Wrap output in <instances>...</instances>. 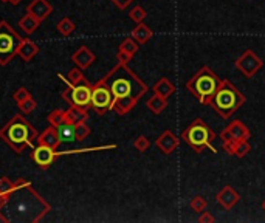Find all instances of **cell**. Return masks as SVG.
<instances>
[{
	"instance_id": "obj_13",
	"label": "cell",
	"mask_w": 265,
	"mask_h": 223,
	"mask_svg": "<svg viewBox=\"0 0 265 223\" xmlns=\"http://www.w3.org/2000/svg\"><path fill=\"white\" fill-rule=\"evenodd\" d=\"M72 61L76 64V67H79L81 70H85L92 65L93 61H95V54H93L87 47H81V48H78L73 53Z\"/></svg>"
},
{
	"instance_id": "obj_26",
	"label": "cell",
	"mask_w": 265,
	"mask_h": 223,
	"mask_svg": "<svg viewBox=\"0 0 265 223\" xmlns=\"http://www.w3.org/2000/svg\"><path fill=\"white\" fill-rule=\"evenodd\" d=\"M132 0H113V3L118 6V8H126Z\"/></svg>"
},
{
	"instance_id": "obj_19",
	"label": "cell",
	"mask_w": 265,
	"mask_h": 223,
	"mask_svg": "<svg viewBox=\"0 0 265 223\" xmlns=\"http://www.w3.org/2000/svg\"><path fill=\"white\" fill-rule=\"evenodd\" d=\"M58 31L62 34V36H70L75 31V28H76V25L75 23L70 20L68 17H62L59 22H58Z\"/></svg>"
},
{
	"instance_id": "obj_5",
	"label": "cell",
	"mask_w": 265,
	"mask_h": 223,
	"mask_svg": "<svg viewBox=\"0 0 265 223\" xmlns=\"http://www.w3.org/2000/svg\"><path fill=\"white\" fill-rule=\"evenodd\" d=\"M22 36L6 20H0V65H8L19 53Z\"/></svg>"
},
{
	"instance_id": "obj_16",
	"label": "cell",
	"mask_w": 265,
	"mask_h": 223,
	"mask_svg": "<svg viewBox=\"0 0 265 223\" xmlns=\"http://www.w3.org/2000/svg\"><path fill=\"white\" fill-rule=\"evenodd\" d=\"M58 135H59V138L62 143H72L75 141V124L73 123H70V121H62L58 127Z\"/></svg>"
},
{
	"instance_id": "obj_12",
	"label": "cell",
	"mask_w": 265,
	"mask_h": 223,
	"mask_svg": "<svg viewBox=\"0 0 265 223\" xmlns=\"http://www.w3.org/2000/svg\"><path fill=\"white\" fill-rule=\"evenodd\" d=\"M37 143L39 144H45V146H48L54 150H58V147L61 146L62 141H61L59 135H58V129L50 124L42 133L37 135Z\"/></svg>"
},
{
	"instance_id": "obj_7",
	"label": "cell",
	"mask_w": 265,
	"mask_h": 223,
	"mask_svg": "<svg viewBox=\"0 0 265 223\" xmlns=\"http://www.w3.org/2000/svg\"><path fill=\"white\" fill-rule=\"evenodd\" d=\"M113 93L110 87L106 82V79H101L99 82L92 85V107L95 109L99 115H104L107 110L113 107Z\"/></svg>"
},
{
	"instance_id": "obj_17",
	"label": "cell",
	"mask_w": 265,
	"mask_h": 223,
	"mask_svg": "<svg viewBox=\"0 0 265 223\" xmlns=\"http://www.w3.org/2000/svg\"><path fill=\"white\" fill-rule=\"evenodd\" d=\"M39 25H41V20H37L36 17H33V16L28 14V13L19 20V27L23 30V33L25 34H33L34 31L39 28Z\"/></svg>"
},
{
	"instance_id": "obj_24",
	"label": "cell",
	"mask_w": 265,
	"mask_h": 223,
	"mask_svg": "<svg viewBox=\"0 0 265 223\" xmlns=\"http://www.w3.org/2000/svg\"><path fill=\"white\" fill-rule=\"evenodd\" d=\"M14 186H16V183L11 181L10 178H6V177L0 178V194L2 195H6L8 192H11V191L14 189Z\"/></svg>"
},
{
	"instance_id": "obj_15",
	"label": "cell",
	"mask_w": 265,
	"mask_h": 223,
	"mask_svg": "<svg viewBox=\"0 0 265 223\" xmlns=\"http://www.w3.org/2000/svg\"><path fill=\"white\" fill-rule=\"evenodd\" d=\"M89 118L87 109H81L78 106H68V109L65 110V119L73 124L82 123Z\"/></svg>"
},
{
	"instance_id": "obj_18",
	"label": "cell",
	"mask_w": 265,
	"mask_h": 223,
	"mask_svg": "<svg viewBox=\"0 0 265 223\" xmlns=\"http://www.w3.org/2000/svg\"><path fill=\"white\" fill-rule=\"evenodd\" d=\"M58 76H59L61 81H64L65 84H70V85H73V87L85 81V78H84V75H82V70H81L79 67L72 68V70L68 71V75H67V76H62L61 73H59Z\"/></svg>"
},
{
	"instance_id": "obj_1",
	"label": "cell",
	"mask_w": 265,
	"mask_h": 223,
	"mask_svg": "<svg viewBox=\"0 0 265 223\" xmlns=\"http://www.w3.org/2000/svg\"><path fill=\"white\" fill-rule=\"evenodd\" d=\"M11 192L5 195L2 211L8 223H39L51 211L48 202L25 178H17Z\"/></svg>"
},
{
	"instance_id": "obj_14",
	"label": "cell",
	"mask_w": 265,
	"mask_h": 223,
	"mask_svg": "<svg viewBox=\"0 0 265 223\" xmlns=\"http://www.w3.org/2000/svg\"><path fill=\"white\" fill-rule=\"evenodd\" d=\"M39 53V47L31 41V39H23V42L19 47V53L17 56L23 62H30L34 56Z\"/></svg>"
},
{
	"instance_id": "obj_23",
	"label": "cell",
	"mask_w": 265,
	"mask_h": 223,
	"mask_svg": "<svg viewBox=\"0 0 265 223\" xmlns=\"http://www.w3.org/2000/svg\"><path fill=\"white\" fill-rule=\"evenodd\" d=\"M28 98H31V92L27 89V87H19L17 90L14 92V95H13V99L17 102H22V101H25V99H28Z\"/></svg>"
},
{
	"instance_id": "obj_28",
	"label": "cell",
	"mask_w": 265,
	"mask_h": 223,
	"mask_svg": "<svg viewBox=\"0 0 265 223\" xmlns=\"http://www.w3.org/2000/svg\"><path fill=\"white\" fill-rule=\"evenodd\" d=\"M3 203H5V195H2V194H0V209H2Z\"/></svg>"
},
{
	"instance_id": "obj_4",
	"label": "cell",
	"mask_w": 265,
	"mask_h": 223,
	"mask_svg": "<svg viewBox=\"0 0 265 223\" xmlns=\"http://www.w3.org/2000/svg\"><path fill=\"white\" fill-rule=\"evenodd\" d=\"M213 106L219 113L225 118H228L233 112L244 102V96L240 95L230 82H222L220 87H217L216 93L213 95Z\"/></svg>"
},
{
	"instance_id": "obj_10",
	"label": "cell",
	"mask_w": 265,
	"mask_h": 223,
	"mask_svg": "<svg viewBox=\"0 0 265 223\" xmlns=\"http://www.w3.org/2000/svg\"><path fill=\"white\" fill-rule=\"evenodd\" d=\"M81 109H87L92 107V85L87 82L85 79L84 82L78 84L73 87V104Z\"/></svg>"
},
{
	"instance_id": "obj_30",
	"label": "cell",
	"mask_w": 265,
	"mask_h": 223,
	"mask_svg": "<svg viewBox=\"0 0 265 223\" xmlns=\"http://www.w3.org/2000/svg\"><path fill=\"white\" fill-rule=\"evenodd\" d=\"M0 2H3V3H10V0H0Z\"/></svg>"
},
{
	"instance_id": "obj_25",
	"label": "cell",
	"mask_w": 265,
	"mask_h": 223,
	"mask_svg": "<svg viewBox=\"0 0 265 223\" xmlns=\"http://www.w3.org/2000/svg\"><path fill=\"white\" fill-rule=\"evenodd\" d=\"M61 96H62V99H64L68 106H72L73 104V85L67 84L65 90L61 93Z\"/></svg>"
},
{
	"instance_id": "obj_3",
	"label": "cell",
	"mask_w": 265,
	"mask_h": 223,
	"mask_svg": "<svg viewBox=\"0 0 265 223\" xmlns=\"http://www.w3.org/2000/svg\"><path fill=\"white\" fill-rule=\"evenodd\" d=\"M37 130L27 121L23 115H14L2 129H0V138L10 146L16 154H22L28 147H34L37 141Z\"/></svg>"
},
{
	"instance_id": "obj_2",
	"label": "cell",
	"mask_w": 265,
	"mask_h": 223,
	"mask_svg": "<svg viewBox=\"0 0 265 223\" xmlns=\"http://www.w3.org/2000/svg\"><path fill=\"white\" fill-rule=\"evenodd\" d=\"M104 79L110 87L115 98L112 109H116L120 113H124L127 109H130L140 95L146 92L144 84L140 82L138 78L124 64L115 67Z\"/></svg>"
},
{
	"instance_id": "obj_6",
	"label": "cell",
	"mask_w": 265,
	"mask_h": 223,
	"mask_svg": "<svg viewBox=\"0 0 265 223\" xmlns=\"http://www.w3.org/2000/svg\"><path fill=\"white\" fill-rule=\"evenodd\" d=\"M217 78L209 70H203L188 84L189 90L196 95L202 102H208L217 90Z\"/></svg>"
},
{
	"instance_id": "obj_27",
	"label": "cell",
	"mask_w": 265,
	"mask_h": 223,
	"mask_svg": "<svg viewBox=\"0 0 265 223\" xmlns=\"http://www.w3.org/2000/svg\"><path fill=\"white\" fill-rule=\"evenodd\" d=\"M0 223H8V219L2 211H0Z\"/></svg>"
},
{
	"instance_id": "obj_21",
	"label": "cell",
	"mask_w": 265,
	"mask_h": 223,
	"mask_svg": "<svg viewBox=\"0 0 265 223\" xmlns=\"http://www.w3.org/2000/svg\"><path fill=\"white\" fill-rule=\"evenodd\" d=\"M19 110H20V113H23V115H28V113H31V112H34L36 110V107H37V102H36V99L31 96V98H28V99H25V101H22V102H19Z\"/></svg>"
},
{
	"instance_id": "obj_11",
	"label": "cell",
	"mask_w": 265,
	"mask_h": 223,
	"mask_svg": "<svg viewBox=\"0 0 265 223\" xmlns=\"http://www.w3.org/2000/svg\"><path fill=\"white\" fill-rule=\"evenodd\" d=\"M27 13L42 22L53 13V5L48 0H33V2L27 6Z\"/></svg>"
},
{
	"instance_id": "obj_22",
	"label": "cell",
	"mask_w": 265,
	"mask_h": 223,
	"mask_svg": "<svg viewBox=\"0 0 265 223\" xmlns=\"http://www.w3.org/2000/svg\"><path fill=\"white\" fill-rule=\"evenodd\" d=\"M62 121H65V110L54 109L51 113L48 115V123L54 127H58Z\"/></svg>"
},
{
	"instance_id": "obj_29",
	"label": "cell",
	"mask_w": 265,
	"mask_h": 223,
	"mask_svg": "<svg viewBox=\"0 0 265 223\" xmlns=\"http://www.w3.org/2000/svg\"><path fill=\"white\" fill-rule=\"evenodd\" d=\"M22 2V0H10V3H13V5H19Z\"/></svg>"
},
{
	"instance_id": "obj_9",
	"label": "cell",
	"mask_w": 265,
	"mask_h": 223,
	"mask_svg": "<svg viewBox=\"0 0 265 223\" xmlns=\"http://www.w3.org/2000/svg\"><path fill=\"white\" fill-rule=\"evenodd\" d=\"M56 157H59L58 150H54L45 144H39V143H37V146H34L33 150H31V158H33V161L39 167H42V169H48V167L54 163V158Z\"/></svg>"
},
{
	"instance_id": "obj_8",
	"label": "cell",
	"mask_w": 265,
	"mask_h": 223,
	"mask_svg": "<svg viewBox=\"0 0 265 223\" xmlns=\"http://www.w3.org/2000/svg\"><path fill=\"white\" fill-rule=\"evenodd\" d=\"M185 141L188 143L189 146H192L194 149L199 150L202 149V147H209L211 150H214L213 147H211V140H213V132L208 129V126L205 124V123H202V121H196L194 123L188 130L185 132ZM216 152V150H214Z\"/></svg>"
},
{
	"instance_id": "obj_20",
	"label": "cell",
	"mask_w": 265,
	"mask_h": 223,
	"mask_svg": "<svg viewBox=\"0 0 265 223\" xmlns=\"http://www.w3.org/2000/svg\"><path fill=\"white\" fill-rule=\"evenodd\" d=\"M89 133H90V127L85 124V121L75 124V138H76V141L85 140L89 137Z\"/></svg>"
}]
</instances>
